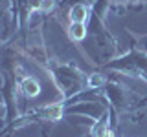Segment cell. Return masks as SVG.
<instances>
[{"mask_svg":"<svg viewBox=\"0 0 147 137\" xmlns=\"http://www.w3.org/2000/svg\"><path fill=\"white\" fill-rule=\"evenodd\" d=\"M66 33L72 42H83L88 37V27H86L85 22H68Z\"/></svg>","mask_w":147,"mask_h":137,"instance_id":"obj_8","label":"cell"},{"mask_svg":"<svg viewBox=\"0 0 147 137\" xmlns=\"http://www.w3.org/2000/svg\"><path fill=\"white\" fill-rule=\"evenodd\" d=\"M90 13H92V6L88 4H83V2H77V4H72L68 6V22H88L90 18Z\"/></svg>","mask_w":147,"mask_h":137,"instance_id":"obj_7","label":"cell"},{"mask_svg":"<svg viewBox=\"0 0 147 137\" xmlns=\"http://www.w3.org/2000/svg\"><path fill=\"white\" fill-rule=\"evenodd\" d=\"M114 7V0H96L92 6L90 18L86 22L88 27V35L94 37L96 42L105 49H116L118 48V40L116 37L109 31L107 27V13Z\"/></svg>","mask_w":147,"mask_h":137,"instance_id":"obj_4","label":"cell"},{"mask_svg":"<svg viewBox=\"0 0 147 137\" xmlns=\"http://www.w3.org/2000/svg\"><path fill=\"white\" fill-rule=\"evenodd\" d=\"M101 70L123 73L127 77H134V79L147 82V49L132 44L129 51H125L123 55H118V57L103 62Z\"/></svg>","mask_w":147,"mask_h":137,"instance_id":"obj_3","label":"cell"},{"mask_svg":"<svg viewBox=\"0 0 147 137\" xmlns=\"http://www.w3.org/2000/svg\"><path fill=\"white\" fill-rule=\"evenodd\" d=\"M116 137H123V135H119V134H118V128H116Z\"/></svg>","mask_w":147,"mask_h":137,"instance_id":"obj_9","label":"cell"},{"mask_svg":"<svg viewBox=\"0 0 147 137\" xmlns=\"http://www.w3.org/2000/svg\"><path fill=\"white\" fill-rule=\"evenodd\" d=\"M103 93L107 97L110 110H114L118 117L129 119V121H134V122H140L144 119V113L147 108V97L138 95L129 86L114 79H107L103 86Z\"/></svg>","mask_w":147,"mask_h":137,"instance_id":"obj_1","label":"cell"},{"mask_svg":"<svg viewBox=\"0 0 147 137\" xmlns=\"http://www.w3.org/2000/svg\"><path fill=\"white\" fill-rule=\"evenodd\" d=\"M44 70L53 79L57 90L63 95V100H68L83 90L90 88V75L79 70L74 62H57L52 59Z\"/></svg>","mask_w":147,"mask_h":137,"instance_id":"obj_2","label":"cell"},{"mask_svg":"<svg viewBox=\"0 0 147 137\" xmlns=\"http://www.w3.org/2000/svg\"><path fill=\"white\" fill-rule=\"evenodd\" d=\"M15 82L9 80L7 71L2 75V95H4V126L13 122L20 117V112L17 108V93H15Z\"/></svg>","mask_w":147,"mask_h":137,"instance_id":"obj_5","label":"cell"},{"mask_svg":"<svg viewBox=\"0 0 147 137\" xmlns=\"http://www.w3.org/2000/svg\"><path fill=\"white\" fill-rule=\"evenodd\" d=\"M13 77H15V84H17V88L20 90V93L24 95V97L28 99H35V97H39V93H40V82L35 79L33 75H30V73H26L24 70H22L18 64H13Z\"/></svg>","mask_w":147,"mask_h":137,"instance_id":"obj_6","label":"cell"}]
</instances>
